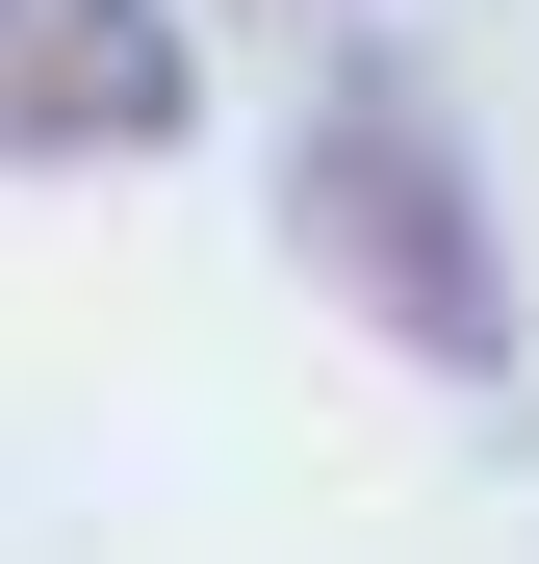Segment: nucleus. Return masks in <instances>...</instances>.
<instances>
[{
  "mask_svg": "<svg viewBox=\"0 0 539 564\" xmlns=\"http://www.w3.org/2000/svg\"><path fill=\"white\" fill-rule=\"evenodd\" d=\"M206 129V26L180 0H0V180H129Z\"/></svg>",
  "mask_w": 539,
  "mask_h": 564,
  "instance_id": "nucleus-2",
  "label": "nucleus"
},
{
  "mask_svg": "<svg viewBox=\"0 0 539 564\" xmlns=\"http://www.w3.org/2000/svg\"><path fill=\"white\" fill-rule=\"evenodd\" d=\"M283 257L309 308H359L436 386H514V231H488V154L436 104V52H334L309 129H283Z\"/></svg>",
  "mask_w": 539,
  "mask_h": 564,
  "instance_id": "nucleus-1",
  "label": "nucleus"
}]
</instances>
